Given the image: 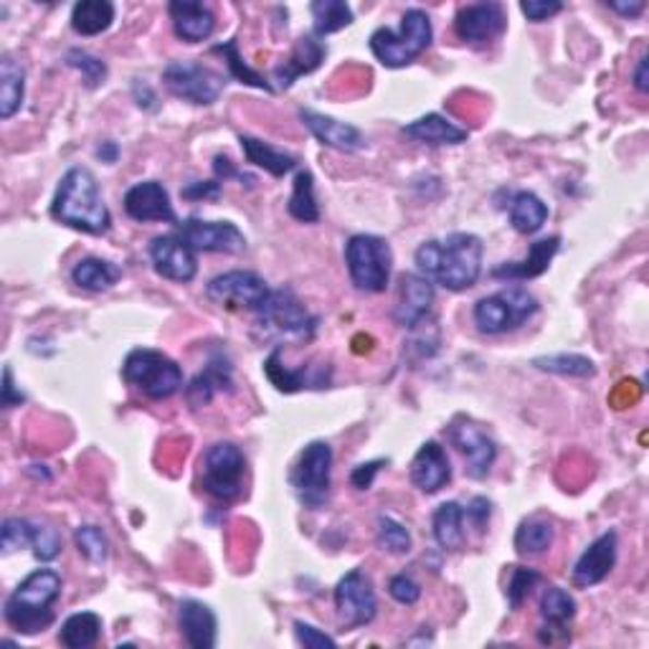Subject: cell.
Masks as SVG:
<instances>
[{
  "label": "cell",
  "mask_w": 649,
  "mask_h": 649,
  "mask_svg": "<svg viewBox=\"0 0 649 649\" xmlns=\"http://www.w3.org/2000/svg\"><path fill=\"white\" fill-rule=\"evenodd\" d=\"M482 239L474 233H449L444 239H429L417 249L413 260L421 277L436 281L449 292H462L477 285L482 275Z\"/></svg>",
  "instance_id": "1"
},
{
  "label": "cell",
  "mask_w": 649,
  "mask_h": 649,
  "mask_svg": "<svg viewBox=\"0 0 649 649\" xmlns=\"http://www.w3.org/2000/svg\"><path fill=\"white\" fill-rule=\"evenodd\" d=\"M51 216L59 224L72 226L84 233H107L112 226V216L105 206L99 193L97 178L87 168H72L67 170L64 178L59 181L57 195L51 203Z\"/></svg>",
  "instance_id": "2"
},
{
  "label": "cell",
  "mask_w": 649,
  "mask_h": 649,
  "mask_svg": "<svg viewBox=\"0 0 649 649\" xmlns=\"http://www.w3.org/2000/svg\"><path fill=\"white\" fill-rule=\"evenodd\" d=\"M61 593V576L51 568H38L15 586L5 601V622L19 635H38L53 622V604Z\"/></svg>",
  "instance_id": "3"
},
{
  "label": "cell",
  "mask_w": 649,
  "mask_h": 649,
  "mask_svg": "<svg viewBox=\"0 0 649 649\" xmlns=\"http://www.w3.org/2000/svg\"><path fill=\"white\" fill-rule=\"evenodd\" d=\"M434 31L426 11L421 8H409L401 15V26L394 28H375L371 34V51L373 57L388 69H404L411 61H417L429 46H432Z\"/></svg>",
  "instance_id": "4"
},
{
  "label": "cell",
  "mask_w": 649,
  "mask_h": 649,
  "mask_svg": "<svg viewBox=\"0 0 649 649\" xmlns=\"http://www.w3.org/2000/svg\"><path fill=\"white\" fill-rule=\"evenodd\" d=\"M122 378L153 401L176 396L183 386L181 365L170 356L151 348H137L124 358Z\"/></svg>",
  "instance_id": "5"
},
{
  "label": "cell",
  "mask_w": 649,
  "mask_h": 649,
  "mask_svg": "<svg viewBox=\"0 0 649 649\" xmlns=\"http://www.w3.org/2000/svg\"><path fill=\"white\" fill-rule=\"evenodd\" d=\"M346 264L356 289L378 295L386 292L388 287L394 252H390L386 239L373 237V233H356L346 244Z\"/></svg>",
  "instance_id": "6"
},
{
  "label": "cell",
  "mask_w": 649,
  "mask_h": 649,
  "mask_svg": "<svg viewBox=\"0 0 649 649\" xmlns=\"http://www.w3.org/2000/svg\"><path fill=\"white\" fill-rule=\"evenodd\" d=\"M538 312V300L528 289L510 287L500 289V292L482 297L474 304V325L484 335H503L520 327L526 320H530Z\"/></svg>",
  "instance_id": "7"
},
{
  "label": "cell",
  "mask_w": 649,
  "mask_h": 649,
  "mask_svg": "<svg viewBox=\"0 0 649 649\" xmlns=\"http://www.w3.org/2000/svg\"><path fill=\"white\" fill-rule=\"evenodd\" d=\"M201 467L203 490H206L211 497L221 500V503H231V500L241 497V492H244L247 459L244 452H241L237 444H211L206 455L201 459Z\"/></svg>",
  "instance_id": "8"
},
{
  "label": "cell",
  "mask_w": 649,
  "mask_h": 649,
  "mask_svg": "<svg viewBox=\"0 0 649 649\" xmlns=\"http://www.w3.org/2000/svg\"><path fill=\"white\" fill-rule=\"evenodd\" d=\"M330 469H333V449L327 442H310L302 449L300 459L292 469V488L300 497V503L310 510H317L327 503L330 492Z\"/></svg>",
  "instance_id": "9"
},
{
  "label": "cell",
  "mask_w": 649,
  "mask_h": 649,
  "mask_svg": "<svg viewBox=\"0 0 649 649\" xmlns=\"http://www.w3.org/2000/svg\"><path fill=\"white\" fill-rule=\"evenodd\" d=\"M163 84L178 99L191 101V105L199 107H208L221 97L226 82L214 69L195 64V61H170L163 69Z\"/></svg>",
  "instance_id": "10"
},
{
  "label": "cell",
  "mask_w": 649,
  "mask_h": 649,
  "mask_svg": "<svg viewBox=\"0 0 649 649\" xmlns=\"http://www.w3.org/2000/svg\"><path fill=\"white\" fill-rule=\"evenodd\" d=\"M272 289L267 287L256 272H244L233 269L226 272V275H218L208 281L206 297L211 302L221 304L226 310H249L260 312L264 302L269 300Z\"/></svg>",
  "instance_id": "11"
},
{
  "label": "cell",
  "mask_w": 649,
  "mask_h": 649,
  "mask_svg": "<svg viewBox=\"0 0 649 649\" xmlns=\"http://www.w3.org/2000/svg\"><path fill=\"white\" fill-rule=\"evenodd\" d=\"M335 609H338L340 624L346 629L365 627L378 614V599L371 576L361 568H353L335 586Z\"/></svg>",
  "instance_id": "12"
},
{
  "label": "cell",
  "mask_w": 649,
  "mask_h": 649,
  "mask_svg": "<svg viewBox=\"0 0 649 649\" xmlns=\"http://www.w3.org/2000/svg\"><path fill=\"white\" fill-rule=\"evenodd\" d=\"M256 317H260L262 327H269V330L281 335H292V338H310L317 327V320L310 315L300 297L289 287L275 289L269 300L264 302V308L256 312Z\"/></svg>",
  "instance_id": "13"
},
{
  "label": "cell",
  "mask_w": 649,
  "mask_h": 649,
  "mask_svg": "<svg viewBox=\"0 0 649 649\" xmlns=\"http://www.w3.org/2000/svg\"><path fill=\"white\" fill-rule=\"evenodd\" d=\"M181 239L193 252H216V254H239L247 249V237L237 224L231 221H201L188 218L181 224Z\"/></svg>",
  "instance_id": "14"
},
{
  "label": "cell",
  "mask_w": 649,
  "mask_h": 649,
  "mask_svg": "<svg viewBox=\"0 0 649 649\" xmlns=\"http://www.w3.org/2000/svg\"><path fill=\"white\" fill-rule=\"evenodd\" d=\"M447 440L467 457V472L472 480H482V477L490 474L497 459V447L480 426H474L472 421L457 419L447 429Z\"/></svg>",
  "instance_id": "15"
},
{
  "label": "cell",
  "mask_w": 649,
  "mask_h": 649,
  "mask_svg": "<svg viewBox=\"0 0 649 649\" xmlns=\"http://www.w3.org/2000/svg\"><path fill=\"white\" fill-rule=\"evenodd\" d=\"M124 214H128L132 221L151 224V221H163V224H178V216L173 211V203H170L168 188L158 181H143L135 183L124 193Z\"/></svg>",
  "instance_id": "16"
},
{
  "label": "cell",
  "mask_w": 649,
  "mask_h": 649,
  "mask_svg": "<svg viewBox=\"0 0 649 649\" xmlns=\"http://www.w3.org/2000/svg\"><path fill=\"white\" fill-rule=\"evenodd\" d=\"M507 26L505 8L500 3H474L459 8L455 19L457 36L467 44H488Z\"/></svg>",
  "instance_id": "17"
},
{
  "label": "cell",
  "mask_w": 649,
  "mask_h": 649,
  "mask_svg": "<svg viewBox=\"0 0 649 649\" xmlns=\"http://www.w3.org/2000/svg\"><path fill=\"white\" fill-rule=\"evenodd\" d=\"M616 549H620V538H616L614 530L599 536L597 541L581 553V558L576 561L574 574H570L574 586H578V589H591V586L604 581L616 566Z\"/></svg>",
  "instance_id": "18"
},
{
  "label": "cell",
  "mask_w": 649,
  "mask_h": 649,
  "mask_svg": "<svg viewBox=\"0 0 649 649\" xmlns=\"http://www.w3.org/2000/svg\"><path fill=\"white\" fill-rule=\"evenodd\" d=\"M151 260L155 272L163 279L170 281H191L199 272V262H195V252L185 244L181 237H158L151 244Z\"/></svg>",
  "instance_id": "19"
},
{
  "label": "cell",
  "mask_w": 649,
  "mask_h": 649,
  "mask_svg": "<svg viewBox=\"0 0 649 649\" xmlns=\"http://www.w3.org/2000/svg\"><path fill=\"white\" fill-rule=\"evenodd\" d=\"M434 302V281L421 275H401L398 277V300L394 308V320L401 327L413 330L421 320L429 315Z\"/></svg>",
  "instance_id": "20"
},
{
  "label": "cell",
  "mask_w": 649,
  "mask_h": 649,
  "mask_svg": "<svg viewBox=\"0 0 649 649\" xmlns=\"http://www.w3.org/2000/svg\"><path fill=\"white\" fill-rule=\"evenodd\" d=\"M300 120L304 122V128H308L312 135H315L320 143L333 147V151H340V153H356V151H363L365 147V137L363 132L356 128V124H348V122H340L335 120V117H327V115H320L315 109H300Z\"/></svg>",
  "instance_id": "21"
},
{
  "label": "cell",
  "mask_w": 649,
  "mask_h": 649,
  "mask_svg": "<svg viewBox=\"0 0 649 649\" xmlns=\"http://www.w3.org/2000/svg\"><path fill=\"white\" fill-rule=\"evenodd\" d=\"M264 373L267 378L275 383L277 390H285V394H295V390L302 388H325L330 383L333 369L330 365H302V369L289 371L281 365V348L272 350V356L264 363Z\"/></svg>",
  "instance_id": "22"
},
{
  "label": "cell",
  "mask_w": 649,
  "mask_h": 649,
  "mask_svg": "<svg viewBox=\"0 0 649 649\" xmlns=\"http://www.w3.org/2000/svg\"><path fill=\"white\" fill-rule=\"evenodd\" d=\"M411 482L417 484L421 492L434 495L444 484L452 480V465L447 452L440 442H426L424 447L417 452V457L411 459Z\"/></svg>",
  "instance_id": "23"
},
{
  "label": "cell",
  "mask_w": 649,
  "mask_h": 649,
  "mask_svg": "<svg viewBox=\"0 0 649 649\" xmlns=\"http://www.w3.org/2000/svg\"><path fill=\"white\" fill-rule=\"evenodd\" d=\"M541 616H543L541 642L543 645L566 642L568 622L576 616L574 597H570L566 589H561V586H549L541 599Z\"/></svg>",
  "instance_id": "24"
},
{
  "label": "cell",
  "mask_w": 649,
  "mask_h": 649,
  "mask_svg": "<svg viewBox=\"0 0 649 649\" xmlns=\"http://www.w3.org/2000/svg\"><path fill=\"white\" fill-rule=\"evenodd\" d=\"M178 624H181L185 642L193 649H214L216 647L218 622H216L214 609L203 604V601L183 599L181 609H178Z\"/></svg>",
  "instance_id": "25"
},
{
  "label": "cell",
  "mask_w": 649,
  "mask_h": 649,
  "mask_svg": "<svg viewBox=\"0 0 649 649\" xmlns=\"http://www.w3.org/2000/svg\"><path fill=\"white\" fill-rule=\"evenodd\" d=\"M170 21L178 38H183L188 44L206 41L216 28V15L206 3H193V0H173L168 5Z\"/></svg>",
  "instance_id": "26"
},
{
  "label": "cell",
  "mask_w": 649,
  "mask_h": 649,
  "mask_svg": "<svg viewBox=\"0 0 649 649\" xmlns=\"http://www.w3.org/2000/svg\"><path fill=\"white\" fill-rule=\"evenodd\" d=\"M327 57V49L325 44L320 41V38L312 34V36H302L300 41L295 44L292 53H289V59L285 64H279L275 69V82L279 89H289L292 84L300 80L302 74H312L315 69L323 64Z\"/></svg>",
  "instance_id": "27"
},
{
  "label": "cell",
  "mask_w": 649,
  "mask_h": 649,
  "mask_svg": "<svg viewBox=\"0 0 649 649\" xmlns=\"http://www.w3.org/2000/svg\"><path fill=\"white\" fill-rule=\"evenodd\" d=\"M231 388H233V381H231L229 361L221 356H214L206 363V369L195 375L191 386L185 388V398L193 409H201V406H208L214 401L218 394H224V390H231Z\"/></svg>",
  "instance_id": "28"
},
{
  "label": "cell",
  "mask_w": 649,
  "mask_h": 649,
  "mask_svg": "<svg viewBox=\"0 0 649 649\" xmlns=\"http://www.w3.org/2000/svg\"><path fill=\"white\" fill-rule=\"evenodd\" d=\"M558 249H561V237H549V239L536 241V244L530 247L526 260L500 264V267L492 269V277H497V279H533V277H541L543 272L551 267L553 256L558 254Z\"/></svg>",
  "instance_id": "29"
},
{
  "label": "cell",
  "mask_w": 649,
  "mask_h": 649,
  "mask_svg": "<svg viewBox=\"0 0 649 649\" xmlns=\"http://www.w3.org/2000/svg\"><path fill=\"white\" fill-rule=\"evenodd\" d=\"M401 132L409 140H413V143H424V145H459L469 137V132L465 128H457L455 122H449L447 117L436 112L409 122Z\"/></svg>",
  "instance_id": "30"
},
{
  "label": "cell",
  "mask_w": 649,
  "mask_h": 649,
  "mask_svg": "<svg viewBox=\"0 0 649 649\" xmlns=\"http://www.w3.org/2000/svg\"><path fill=\"white\" fill-rule=\"evenodd\" d=\"M239 143H241V151H244V155H247V160L256 168L267 170L269 176L281 178V176H287L289 170L297 168L295 155L277 151V147H272L269 143H264V140H260V137L241 135Z\"/></svg>",
  "instance_id": "31"
},
{
  "label": "cell",
  "mask_w": 649,
  "mask_h": 649,
  "mask_svg": "<svg viewBox=\"0 0 649 649\" xmlns=\"http://www.w3.org/2000/svg\"><path fill=\"white\" fill-rule=\"evenodd\" d=\"M432 533L434 541L442 545L444 551H459L467 541L465 533V507L455 503H444L440 505V510L434 513L432 520Z\"/></svg>",
  "instance_id": "32"
},
{
  "label": "cell",
  "mask_w": 649,
  "mask_h": 649,
  "mask_svg": "<svg viewBox=\"0 0 649 649\" xmlns=\"http://www.w3.org/2000/svg\"><path fill=\"white\" fill-rule=\"evenodd\" d=\"M120 279L122 269L107 260H97V256L80 260L72 269V281L76 287L87 289V292H107V289H112Z\"/></svg>",
  "instance_id": "33"
},
{
  "label": "cell",
  "mask_w": 649,
  "mask_h": 649,
  "mask_svg": "<svg viewBox=\"0 0 649 649\" xmlns=\"http://www.w3.org/2000/svg\"><path fill=\"white\" fill-rule=\"evenodd\" d=\"M23 94H26V72L11 53H5L0 61V117L3 120H11L19 112Z\"/></svg>",
  "instance_id": "34"
},
{
  "label": "cell",
  "mask_w": 649,
  "mask_h": 649,
  "mask_svg": "<svg viewBox=\"0 0 649 649\" xmlns=\"http://www.w3.org/2000/svg\"><path fill=\"white\" fill-rule=\"evenodd\" d=\"M545 218H549V206H545L541 195L533 191H520L510 201V224L520 233H536L543 229Z\"/></svg>",
  "instance_id": "35"
},
{
  "label": "cell",
  "mask_w": 649,
  "mask_h": 649,
  "mask_svg": "<svg viewBox=\"0 0 649 649\" xmlns=\"http://www.w3.org/2000/svg\"><path fill=\"white\" fill-rule=\"evenodd\" d=\"M115 5L109 0H82L72 11V28L80 36H99L112 26Z\"/></svg>",
  "instance_id": "36"
},
{
  "label": "cell",
  "mask_w": 649,
  "mask_h": 649,
  "mask_svg": "<svg viewBox=\"0 0 649 649\" xmlns=\"http://www.w3.org/2000/svg\"><path fill=\"white\" fill-rule=\"evenodd\" d=\"M287 211L295 221H302V224L320 221V206L315 199V178H312L310 170H300V173L295 176V188L287 201Z\"/></svg>",
  "instance_id": "37"
},
{
  "label": "cell",
  "mask_w": 649,
  "mask_h": 649,
  "mask_svg": "<svg viewBox=\"0 0 649 649\" xmlns=\"http://www.w3.org/2000/svg\"><path fill=\"white\" fill-rule=\"evenodd\" d=\"M553 541H556V528L551 520L543 518L522 520L518 533H515V549L520 556H541V553L551 551Z\"/></svg>",
  "instance_id": "38"
},
{
  "label": "cell",
  "mask_w": 649,
  "mask_h": 649,
  "mask_svg": "<svg viewBox=\"0 0 649 649\" xmlns=\"http://www.w3.org/2000/svg\"><path fill=\"white\" fill-rule=\"evenodd\" d=\"M101 635V620L94 612H80L72 614L69 620L61 624L59 642L67 649H87L97 645Z\"/></svg>",
  "instance_id": "39"
},
{
  "label": "cell",
  "mask_w": 649,
  "mask_h": 649,
  "mask_svg": "<svg viewBox=\"0 0 649 649\" xmlns=\"http://www.w3.org/2000/svg\"><path fill=\"white\" fill-rule=\"evenodd\" d=\"M312 21H315V36H327L335 31L348 28L353 23V8L342 0H315L310 5Z\"/></svg>",
  "instance_id": "40"
},
{
  "label": "cell",
  "mask_w": 649,
  "mask_h": 649,
  "mask_svg": "<svg viewBox=\"0 0 649 649\" xmlns=\"http://www.w3.org/2000/svg\"><path fill=\"white\" fill-rule=\"evenodd\" d=\"M214 53H221V57L226 59V67H229V72H231L233 80H239L241 84H249V87L264 89V92L275 89L267 80H264V76L260 72H254V69L249 67L244 59H241L237 38H231V41H226V44H218L216 49H214Z\"/></svg>",
  "instance_id": "41"
},
{
  "label": "cell",
  "mask_w": 649,
  "mask_h": 649,
  "mask_svg": "<svg viewBox=\"0 0 649 649\" xmlns=\"http://www.w3.org/2000/svg\"><path fill=\"white\" fill-rule=\"evenodd\" d=\"M533 365L538 371H549L556 375H570V378H591L597 373V365H593L586 356L576 353H558V356H543L536 358Z\"/></svg>",
  "instance_id": "42"
},
{
  "label": "cell",
  "mask_w": 649,
  "mask_h": 649,
  "mask_svg": "<svg viewBox=\"0 0 649 649\" xmlns=\"http://www.w3.org/2000/svg\"><path fill=\"white\" fill-rule=\"evenodd\" d=\"M378 545L383 551L394 553V556H406L411 551V533L406 530L404 522L390 518V515H381L378 518Z\"/></svg>",
  "instance_id": "43"
},
{
  "label": "cell",
  "mask_w": 649,
  "mask_h": 649,
  "mask_svg": "<svg viewBox=\"0 0 649 649\" xmlns=\"http://www.w3.org/2000/svg\"><path fill=\"white\" fill-rule=\"evenodd\" d=\"M74 543L84 558L94 566L105 563L109 558V541L105 536V530L97 526H80L74 533Z\"/></svg>",
  "instance_id": "44"
},
{
  "label": "cell",
  "mask_w": 649,
  "mask_h": 649,
  "mask_svg": "<svg viewBox=\"0 0 649 649\" xmlns=\"http://www.w3.org/2000/svg\"><path fill=\"white\" fill-rule=\"evenodd\" d=\"M541 581H543V576L538 574V570L515 566L510 574V581H507V589H505V597H507V601H510V606L520 609L522 601L528 599V593L533 591V586Z\"/></svg>",
  "instance_id": "45"
},
{
  "label": "cell",
  "mask_w": 649,
  "mask_h": 649,
  "mask_svg": "<svg viewBox=\"0 0 649 649\" xmlns=\"http://www.w3.org/2000/svg\"><path fill=\"white\" fill-rule=\"evenodd\" d=\"M34 545V520L5 518L3 520V553H13Z\"/></svg>",
  "instance_id": "46"
},
{
  "label": "cell",
  "mask_w": 649,
  "mask_h": 649,
  "mask_svg": "<svg viewBox=\"0 0 649 649\" xmlns=\"http://www.w3.org/2000/svg\"><path fill=\"white\" fill-rule=\"evenodd\" d=\"M67 61H69V67H74L76 72H82L84 82H87L89 89L99 87V84L107 80V64H105V61L92 57V53H87V51H80V49L69 51Z\"/></svg>",
  "instance_id": "47"
},
{
  "label": "cell",
  "mask_w": 649,
  "mask_h": 649,
  "mask_svg": "<svg viewBox=\"0 0 649 649\" xmlns=\"http://www.w3.org/2000/svg\"><path fill=\"white\" fill-rule=\"evenodd\" d=\"M31 549H34V556L38 561H44V563L53 561L61 553L59 530L46 526V522L34 520V545H31Z\"/></svg>",
  "instance_id": "48"
},
{
  "label": "cell",
  "mask_w": 649,
  "mask_h": 649,
  "mask_svg": "<svg viewBox=\"0 0 649 649\" xmlns=\"http://www.w3.org/2000/svg\"><path fill=\"white\" fill-rule=\"evenodd\" d=\"M388 593L394 597V601H398V604L404 606H413L421 597V586L413 581L411 576L406 574H398L388 581Z\"/></svg>",
  "instance_id": "49"
},
{
  "label": "cell",
  "mask_w": 649,
  "mask_h": 649,
  "mask_svg": "<svg viewBox=\"0 0 649 649\" xmlns=\"http://www.w3.org/2000/svg\"><path fill=\"white\" fill-rule=\"evenodd\" d=\"M295 637L304 649H325V647H338V642L325 632H320L317 627H312L308 622H295Z\"/></svg>",
  "instance_id": "50"
},
{
  "label": "cell",
  "mask_w": 649,
  "mask_h": 649,
  "mask_svg": "<svg viewBox=\"0 0 649 649\" xmlns=\"http://www.w3.org/2000/svg\"><path fill=\"white\" fill-rule=\"evenodd\" d=\"M520 11L528 21L543 23L558 15L563 11V3H558V0H526V3H520Z\"/></svg>",
  "instance_id": "51"
},
{
  "label": "cell",
  "mask_w": 649,
  "mask_h": 649,
  "mask_svg": "<svg viewBox=\"0 0 649 649\" xmlns=\"http://www.w3.org/2000/svg\"><path fill=\"white\" fill-rule=\"evenodd\" d=\"M490 515H492V505L488 497H472L469 500V505L465 507V520L477 530V533H484V528H488L490 522Z\"/></svg>",
  "instance_id": "52"
},
{
  "label": "cell",
  "mask_w": 649,
  "mask_h": 649,
  "mask_svg": "<svg viewBox=\"0 0 649 649\" xmlns=\"http://www.w3.org/2000/svg\"><path fill=\"white\" fill-rule=\"evenodd\" d=\"M386 465L383 459H375V462H365V465H358L353 469V474H350V482H353L356 490H371V484L375 480V474L381 472V467Z\"/></svg>",
  "instance_id": "53"
},
{
  "label": "cell",
  "mask_w": 649,
  "mask_h": 649,
  "mask_svg": "<svg viewBox=\"0 0 649 649\" xmlns=\"http://www.w3.org/2000/svg\"><path fill=\"white\" fill-rule=\"evenodd\" d=\"M23 401H26V396H23L21 390H15L13 371L5 365V371H3V406H5V409H13V406H21Z\"/></svg>",
  "instance_id": "54"
},
{
  "label": "cell",
  "mask_w": 649,
  "mask_h": 649,
  "mask_svg": "<svg viewBox=\"0 0 649 649\" xmlns=\"http://www.w3.org/2000/svg\"><path fill=\"white\" fill-rule=\"evenodd\" d=\"M185 199H216L218 195V183L206 181V183H191L183 191Z\"/></svg>",
  "instance_id": "55"
},
{
  "label": "cell",
  "mask_w": 649,
  "mask_h": 649,
  "mask_svg": "<svg viewBox=\"0 0 649 649\" xmlns=\"http://www.w3.org/2000/svg\"><path fill=\"white\" fill-rule=\"evenodd\" d=\"M609 8L616 13L627 15V19H635V15H639L645 11V3L642 0H635V3H609Z\"/></svg>",
  "instance_id": "56"
},
{
  "label": "cell",
  "mask_w": 649,
  "mask_h": 649,
  "mask_svg": "<svg viewBox=\"0 0 649 649\" xmlns=\"http://www.w3.org/2000/svg\"><path fill=\"white\" fill-rule=\"evenodd\" d=\"M647 57H642L639 59V64H637V72H635V87L639 89V92H647L649 89V80H647Z\"/></svg>",
  "instance_id": "57"
},
{
  "label": "cell",
  "mask_w": 649,
  "mask_h": 649,
  "mask_svg": "<svg viewBox=\"0 0 649 649\" xmlns=\"http://www.w3.org/2000/svg\"><path fill=\"white\" fill-rule=\"evenodd\" d=\"M117 153H120V151H117V145H115V143H105V145H101L99 151H97L99 158H101V160H107V163H115V160H117Z\"/></svg>",
  "instance_id": "58"
}]
</instances>
